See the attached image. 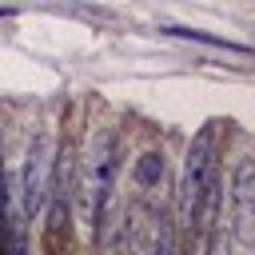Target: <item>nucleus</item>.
<instances>
[{
    "mask_svg": "<svg viewBox=\"0 0 255 255\" xmlns=\"http://www.w3.org/2000/svg\"><path fill=\"white\" fill-rule=\"evenodd\" d=\"M48 171H52V135L40 128L28 147H24V167H20V211L32 223L44 211V195H48Z\"/></svg>",
    "mask_w": 255,
    "mask_h": 255,
    "instance_id": "4",
    "label": "nucleus"
},
{
    "mask_svg": "<svg viewBox=\"0 0 255 255\" xmlns=\"http://www.w3.org/2000/svg\"><path fill=\"white\" fill-rule=\"evenodd\" d=\"M231 227L239 235V247L255 243V163L243 155L231 175Z\"/></svg>",
    "mask_w": 255,
    "mask_h": 255,
    "instance_id": "5",
    "label": "nucleus"
},
{
    "mask_svg": "<svg viewBox=\"0 0 255 255\" xmlns=\"http://www.w3.org/2000/svg\"><path fill=\"white\" fill-rule=\"evenodd\" d=\"M72 199H76V147L72 139L60 143V151H52V171H48V243L56 247L72 223Z\"/></svg>",
    "mask_w": 255,
    "mask_h": 255,
    "instance_id": "3",
    "label": "nucleus"
},
{
    "mask_svg": "<svg viewBox=\"0 0 255 255\" xmlns=\"http://www.w3.org/2000/svg\"><path fill=\"white\" fill-rule=\"evenodd\" d=\"M131 179H135V187H143V191L159 187V179H163V151H143V155L135 159V167H131Z\"/></svg>",
    "mask_w": 255,
    "mask_h": 255,
    "instance_id": "6",
    "label": "nucleus"
},
{
    "mask_svg": "<svg viewBox=\"0 0 255 255\" xmlns=\"http://www.w3.org/2000/svg\"><path fill=\"white\" fill-rule=\"evenodd\" d=\"M179 231L183 239H195L203 227L219 219V167H215V124H203L187 147L183 179H179Z\"/></svg>",
    "mask_w": 255,
    "mask_h": 255,
    "instance_id": "1",
    "label": "nucleus"
},
{
    "mask_svg": "<svg viewBox=\"0 0 255 255\" xmlns=\"http://www.w3.org/2000/svg\"><path fill=\"white\" fill-rule=\"evenodd\" d=\"M171 36H183V40H195V44H207V48H223V52H235V56H251L247 44H235V40H223V36H211V32H199V28H167Z\"/></svg>",
    "mask_w": 255,
    "mask_h": 255,
    "instance_id": "7",
    "label": "nucleus"
},
{
    "mask_svg": "<svg viewBox=\"0 0 255 255\" xmlns=\"http://www.w3.org/2000/svg\"><path fill=\"white\" fill-rule=\"evenodd\" d=\"M116 175H120V131L104 128L84 163H76V195H80V215L88 223V235L100 239L112 215V195H116Z\"/></svg>",
    "mask_w": 255,
    "mask_h": 255,
    "instance_id": "2",
    "label": "nucleus"
}]
</instances>
